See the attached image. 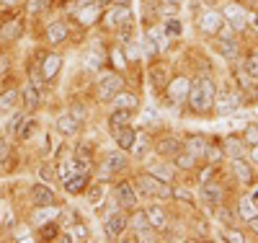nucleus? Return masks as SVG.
Segmentation results:
<instances>
[{"label":"nucleus","mask_w":258,"mask_h":243,"mask_svg":"<svg viewBox=\"0 0 258 243\" xmlns=\"http://www.w3.org/2000/svg\"><path fill=\"white\" fill-rule=\"evenodd\" d=\"M124 166H126V156H124V153H109L106 161H103L101 176H103V179H106V176H114V173L124 171Z\"/></svg>","instance_id":"0eeeda50"},{"label":"nucleus","mask_w":258,"mask_h":243,"mask_svg":"<svg viewBox=\"0 0 258 243\" xmlns=\"http://www.w3.org/2000/svg\"><path fill=\"white\" fill-rule=\"evenodd\" d=\"M153 176H158V179H163V181H170V179H173L170 168H160V166H155V168H153Z\"/></svg>","instance_id":"4c0bfd02"},{"label":"nucleus","mask_w":258,"mask_h":243,"mask_svg":"<svg viewBox=\"0 0 258 243\" xmlns=\"http://www.w3.org/2000/svg\"><path fill=\"white\" fill-rule=\"evenodd\" d=\"M227 240H232V243H245V235L240 233V230H227V235H225Z\"/></svg>","instance_id":"ea45409f"},{"label":"nucleus","mask_w":258,"mask_h":243,"mask_svg":"<svg viewBox=\"0 0 258 243\" xmlns=\"http://www.w3.org/2000/svg\"><path fill=\"white\" fill-rule=\"evenodd\" d=\"M6 158H8V145H6V142H0V163H3Z\"/></svg>","instance_id":"49530a36"},{"label":"nucleus","mask_w":258,"mask_h":243,"mask_svg":"<svg viewBox=\"0 0 258 243\" xmlns=\"http://www.w3.org/2000/svg\"><path fill=\"white\" fill-rule=\"evenodd\" d=\"M21 34H24V21H21V18L8 21V24L0 29V36H3L6 41H13V39H18Z\"/></svg>","instance_id":"4468645a"},{"label":"nucleus","mask_w":258,"mask_h":243,"mask_svg":"<svg viewBox=\"0 0 258 243\" xmlns=\"http://www.w3.org/2000/svg\"><path fill=\"white\" fill-rule=\"evenodd\" d=\"M214 96L217 93H214V83L209 78H197L188 88V104L197 114L209 112V109L214 106Z\"/></svg>","instance_id":"f257e3e1"},{"label":"nucleus","mask_w":258,"mask_h":243,"mask_svg":"<svg viewBox=\"0 0 258 243\" xmlns=\"http://www.w3.org/2000/svg\"><path fill=\"white\" fill-rule=\"evenodd\" d=\"M116 202L124 207V210H132L135 205H137V194H135V189H132V184H126V181H121V184H116Z\"/></svg>","instance_id":"6e6552de"},{"label":"nucleus","mask_w":258,"mask_h":243,"mask_svg":"<svg viewBox=\"0 0 258 243\" xmlns=\"http://www.w3.org/2000/svg\"><path fill=\"white\" fill-rule=\"evenodd\" d=\"M168 3H173V6H178V3H181V0H168Z\"/></svg>","instance_id":"6e6d98bb"},{"label":"nucleus","mask_w":258,"mask_h":243,"mask_svg":"<svg viewBox=\"0 0 258 243\" xmlns=\"http://www.w3.org/2000/svg\"><path fill=\"white\" fill-rule=\"evenodd\" d=\"M111 3H116V6H129V0H111Z\"/></svg>","instance_id":"5fc2aeb1"},{"label":"nucleus","mask_w":258,"mask_h":243,"mask_svg":"<svg viewBox=\"0 0 258 243\" xmlns=\"http://www.w3.org/2000/svg\"><path fill=\"white\" fill-rule=\"evenodd\" d=\"M31 202H34L36 207H52V205H54V191H52L49 186L36 184V186L31 189Z\"/></svg>","instance_id":"1a4fd4ad"},{"label":"nucleus","mask_w":258,"mask_h":243,"mask_svg":"<svg viewBox=\"0 0 258 243\" xmlns=\"http://www.w3.org/2000/svg\"><path fill=\"white\" fill-rule=\"evenodd\" d=\"M220 220H222V223H232V212H230V207H227V210H220Z\"/></svg>","instance_id":"c03bdc74"},{"label":"nucleus","mask_w":258,"mask_h":243,"mask_svg":"<svg viewBox=\"0 0 258 243\" xmlns=\"http://www.w3.org/2000/svg\"><path fill=\"white\" fill-rule=\"evenodd\" d=\"M204 202L212 205V207H217V205L222 202V189L207 181V184H204Z\"/></svg>","instance_id":"412c9836"},{"label":"nucleus","mask_w":258,"mask_h":243,"mask_svg":"<svg viewBox=\"0 0 258 243\" xmlns=\"http://www.w3.org/2000/svg\"><path fill=\"white\" fill-rule=\"evenodd\" d=\"M121 88H124V83H121L119 75H114V73L103 75L101 83H98V99H101V101H111V99L121 91Z\"/></svg>","instance_id":"7ed1b4c3"},{"label":"nucleus","mask_w":258,"mask_h":243,"mask_svg":"<svg viewBox=\"0 0 258 243\" xmlns=\"http://www.w3.org/2000/svg\"><path fill=\"white\" fill-rule=\"evenodd\" d=\"M145 148H147V145H145V142H140V145H137V148H135V150H137V156H145Z\"/></svg>","instance_id":"8fccbe9b"},{"label":"nucleus","mask_w":258,"mask_h":243,"mask_svg":"<svg viewBox=\"0 0 258 243\" xmlns=\"http://www.w3.org/2000/svg\"><path fill=\"white\" fill-rule=\"evenodd\" d=\"M16 101H18V91H16V88H8V91L0 93V114L8 112V109H13Z\"/></svg>","instance_id":"393cba45"},{"label":"nucleus","mask_w":258,"mask_h":243,"mask_svg":"<svg viewBox=\"0 0 258 243\" xmlns=\"http://www.w3.org/2000/svg\"><path fill=\"white\" fill-rule=\"evenodd\" d=\"M225 150L230 153L232 158H243V156H245V148H243V142H240V140H235V137H227Z\"/></svg>","instance_id":"cd10ccee"},{"label":"nucleus","mask_w":258,"mask_h":243,"mask_svg":"<svg viewBox=\"0 0 258 243\" xmlns=\"http://www.w3.org/2000/svg\"><path fill=\"white\" fill-rule=\"evenodd\" d=\"M248 225H250V228H253V230H255V233H258V215H255V217H253V220H250V223H248Z\"/></svg>","instance_id":"3c124183"},{"label":"nucleus","mask_w":258,"mask_h":243,"mask_svg":"<svg viewBox=\"0 0 258 243\" xmlns=\"http://www.w3.org/2000/svg\"><path fill=\"white\" fill-rule=\"evenodd\" d=\"M212 173H214V168H204V171H202V181H204V184L212 181Z\"/></svg>","instance_id":"a18cd8bd"},{"label":"nucleus","mask_w":258,"mask_h":243,"mask_svg":"<svg viewBox=\"0 0 258 243\" xmlns=\"http://www.w3.org/2000/svg\"><path fill=\"white\" fill-rule=\"evenodd\" d=\"M232 171H235V176H238L243 184H250L253 181V168L243 158H232Z\"/></svg>","instance_id":"dca6fc26"},{"label":"nucleus","mask_w":258,"mask_h":243,"mask_svg":"<svg viewBox=\"0 0 258 243\" xmlns=\"http://www.w3.org/2000/svg\"><path fill=\"white\" fill-rule=\"evenodd\" d=\"M129 114L132 112H124V109H116V112L111 114V119H109V129H111V135L116 129H121V127H126L129 124Z\"/></svg>","instance_id":"5701e85b"},{"label":"nucleus","mask_w":258,"mask_h":243,"mask_svg":"<svg viewBox=\"0 0 258 243\" xmlns=\"http://www.w3.org/2000/svg\"><path fill=\"white\" fill-rule=\"evenodd\" d=\"M103 24L109 29H124V24H129V8L126 6H116L103 16Z\"/></svg>","instance_id":"39448f33"},{"label":"nucleus","mask_w":258,"mask_h":243,"mask_svg":"<svg viewBox=\"0 0 258 243\" xmlns=\"http://www.w3.org/2000/svg\"><path fill=\"white\" fill-rule=\"evenodd\" d=\"M181 29H183V26H181V21H178V18H168L163 31H165V34H170V36H178V34H181Z\"/></svg>","instance_id":"473e14b6"},{"label":"nucleus","mask_w":258,"mask_h":243,"mask_svg":"<svg viewBox=\"0 0 258 243\" xmlns=\"http://www.w3.org/2000/svg\"><path fill=\"white\" fill-rule=\"evenodd\" d=\"M73 240H85L88 238V228H83V225H78L75 230H73V235H70Z\"/></svg>","instance_id":"a19ab883"},{"label":"nucleus","mask_w":258,"mask_h":243,"mask_svg":"<svg viewBox=\"0 0 258 243\" xmlns=\"http://www.w3.org/2000/svg\"><path fill=\"white\" fill-rule=\"evenodd\" d=\"M59 68H62V57H59V55H47L44 62H41V70H44L41 75H44V80H52Z\"/></svg>","instance_id":"ddd939ff"},{"label":"nucleus","mask_w":258,"mask_h":243,"mask_svg":"<svg viewBox=\"0 0 258 243\" xmlns=\"http://www.w3.org/2000/svg\"><path fill=\"white\" fill-rule=\"evenodd\" d=\"M114 137H116V142H119V148L121 150H129V148H132L135 145V140H137V135H135V129L132 127H121V129H116L114 132Z\"/></svg>","instance_id":"2eb2a0df"},{"label":"nucleus","mask_w":258,"mask_h":243,"mask_svg":"<svg viewBox=\"0 0 258 243\" xmlns=\"http://www.w3.org/2000/svg\"><path fill=\"white\" fill-rule=\"evenodd\" d=\"M194 161H197V158H194L188 150H186V153H178V156H176V166H178V168H194Z\"/></svg>","instance_id":"2f4dec72"},{"label":"nucleus","mask_w":258,"mask_h":243,"mask_svg":"<svg viewBox=\"0 0 258 243\" xmlns=\"http://www.w3.org/2000/svg\"><path fill=\"white\" fill-rule=\"evenodd\" d=\"M129 225V220H126V215L124 212H111L109 217H106V223H103V233H106V238H119L121 233H124V228Z\"/></svg>","instance_id":"20e7f679"},{"label":"nucleus","mask_w":258,"mask_h":243,"mask_svg":"<svg viewBox=\"0 0 258 243\" xmlns=\"http://www.w3.org/2000/svg\"><path fill=\"white\" fill-rule=\"evenodd\" d=\"M44 238H54V228H44Z\"/></svg>","instance_id":"603ef678"},{"label":"nucleus","mask_w":258,"mask_h":243,"mask_svg":"<svg viewBox=\"0 0 258 243\" xmlns=\"http://www.w3.org/2000/svg\"><path fill=\"white\" fill-rule=\"evenodd\" d=\"M34 132H36V122H34V119H26V124H24V129H21L18 137H21V140H29Z\"/></svg>","instance_id":"e433bc0d"},{"label":"nucleus","mask_w":258,"mask_h":243,"mask_svg":"<svg viewBox=\"0 0 258 243\" xmlns=\"http://www.w3.org/2000/svg\"><path fill=\"white\" fill-rule=\"evenodd\" d=\"M85 181H88V173H75L70 181H64V189H68L70 194H75V191H80L85 186Z\"/></svg>","instance_id":"bb28decb"},{"label":"nucleus","mask_w":258,"mask_h":243,"mask_svg":"<svg viewBox=\"0 0 258 243\" xmlns=\"http://www.w3.org/2000/svg\"><path fill=\"white\" fill-rule=\"evenodd\" d=\"M80 129V119H75L73 114H59L57 117V132L59 135H78Z\"/></svg>","instance_id":"9b49d317"},{"label":"nucleus","mask_w":258,"mask_h":243,"mask_svg":"<svg viewBox=\"0 0 258 243\" xmlns=\"http://www.w3.org/2000/svg\"><path fill=\"white\" fill-rule=\"evenodd\" d=\"M49 8V0H29V13H41Z\"/></svg>","instance_id":"c9c22d12"},{"label":"nucleus","mask_w":258,"mask_h":243,"mask_svg":"<svg viewBox=\"0 0 258 243\" xmlns=\"http://www.w3.org/2000/svg\"><path fill=\"white\" fill-rule=\"evenodd\" d=\"M26 119H29V117H26L24 112H18V114H16V117L11 119V124H8V132H11L13 137H18V135H21V129H24Z\"/></svg>","instance_id":"c85d7f7f"},{"label":"nucleus","mask_w":258,"mask_h":243,"mask_svg":"<svg viewBox=\"0 0 258 243\" xmlns=\"http://www.w3.org/2000/svg\"><path fill=\"white\" fill-rule=\"evenodd\" d=\"M207 148H209V145H207V140H204V137H197V135H194V137H188V140H186V150L191 153L194 158L207 156Z\"/></svg>","instance_id":"6ab92c4d"},{"label":"nucleus","mask_w":258,"mask_h":243,"mask_svg":"<svg viewBox=\"0 0 258 243\" xmlns=\"http://www.w3.org/2000/svg\"><path fill=\"white\" fill-rule=\"evenodd\" d=\"M21 93H24V101H26V109H29V112H36V106H39V93H41L39 88L31 83V85H26Z\"/></svg>","instance_id":"4be33fe9"},{"label":"nucleus","mask_w":258,"mask_h":243,"mask_svg":"<svg viewBox=\"0 0 258 243\" xmlns=\"http://www.w3.org/2000/svg\"><path fill=\"white\" fill-rule=\"evenodd\" d=\"M137 189H140V194L158 197V200H170V197H173V189H170L168 181L158 179V176H150V173H145V176L137 179Z\"/></svg>","instance_id":"f03ea898"},{"label":"nucleus","mask_w":258,"mask_h":243,"mask_svg":"<svg viewBox=\"0 0 258 243\" xmlns=\"http://www.w3.org/2000/svg\"><path fill=\"white\" fill-rule=\"evenodd\" d=\"M47 36H49L52 44H57V41H62L64 36H68V26H64V24H52L49 31H47Z\"/></svg>","instance_id":"c756f323"},{"label":"nucleus","mask_w":258,"mask_h":243,"mask_svg":"<svg viewBox=\"0 0 258 243\" xmlns=\"http://www.w3.org/2000/svg\"><path fill=\"white\" fill-rule=\"evenodd\" d=\"M220 52L232 60L235 55H238V41H235V39H222V41H220Z\"/></svg>","instance_id":"7c9ffc66"},{"label":"nucleus","mask_w":258,"mask_h":243,"mask_svg":"<svg viewBox=\"0 0 258 243\" xmlns=\"http://www.w3.org/2000/svg\"><path fill=\"white\" fill-rule=\"evenodd\" d=\"M188 88H191V83L186 78H176L168 85V96L173 101H183V99H188Z\"/></svg>","instance_id":"f8f14e48"},{"label":"nucleus","mask_w":258,"mask_h":243,"mask_svg":"<svg viewBox=\"0 0 258 243\" xmlns=\"http://www.w3.org/2000/svg\"><path fill=\"white\" fill-rule=\"evenodd\" d=\"M88 202H91V205H98V202H101V184L91 186V191H88Z\"/></svg>","instance_id":"58836bf2"},{"label":"nucleus","mask_w":258,"mask_h":243,"mask_svg":"<svg viewBox=\"0 0 258 243\" xmlns=\"http://www.w3.org/2000/svg\"><path fill=\"white\" fill-rule=\"evenodd\" d=\"M52 217H54V212H41V210H39V212H36V217H34V223H36V225H41V223H47V220H52Z\"/></svg>","instance_id":"79ce46f5"},{"label":"nucleus","mask_w":258,"mask_h":243,"mask_svg":"<svg viewBox=\"0 0 258 243\" xmlns=\"http://www.w3.org/2000/svg\"><path fill=\"white\" fill-rule=\"evenodd\" d=\"M0 3H3V6H11V8H13V6H18V3H21V0H0Z\"/></svg>","instance_id":"09e8293b"},{"label":"nucleus","mask_w":258,"mask_h":243,"mask_svg":"<svg viewBox=\"0 0 258 243\" xmlns=\"http://www.w3.org/2000/svg\"><path fill=\"white\" fill-rule=\"evenodd\" d=\"M245 73H248L250 78H258V55H250V57L245 60Z\"/></svg>","instance_id":"f704fd0d"},{"label":"nucleus","mask_w":258,"mask_h":243,"mask_svg":"<svg viewBox=\"0 0 258 243\" xmlns=\"http://www.w3.org/2000/svg\"><path fill=\"white\" fill-rule=\"evenodd\" d=\"M181 140H176V137H163L160 142H158V156L160 158H173V156H178V153H181Z\"/></svg>","instance_id":"9d476101"},{"label":"nucleus","mask_w":258,"mask_h":243,"mask_svg":"<svg viewBox=\"0 0 258 243\" xmlns=\"http://www.w3.org/2000/svg\"><path fill=\"white\" fill-rule=\"evenodd\" d=\"M114 104H116V109H124V112H135V109H137V96H132V93H126L124 91V88H121V91L114 96Z\"/></svg>","instance_id":"f3484780"},{"label":"nucleus","mask_w":258,"mask_h":243,"mask_svg":"<svg viewBox=\"0 0 258 243\" xmlns=\"http://www.w3.org/2000/svg\"><path fill=\"white\" fill-rule=\"evenodd\" d=\"M250 156H253V161L258 163V145H253V153H250Z\"/></svg>","instance_id":"864d4df0"},{"label":"nucleus","mask_w":258,"mask_h":243,"mask_svg":"<svg viewBox=\"0 0 258 243\" xmlns=\"http://www.w3.org/2000/svg\"><path fill=\"white\" fill-rule=\"evenodd\" d=\"M39 176H41V179H52V171H49L47 166H41V171H39Z\"/></svg>","instance_id":"de8ad7c7"},{"label":"nucleus","mask_w":258,"mask_h":243,"mask_svg":"<svg viewBox=\"0 0 258 243\" xmlns=\"http://www.w3.org/2000/svg\"><path fill=\"white\" fill-rule=\"evenodd\" d=\"M202 29L207 31V34H217L220 29H222V16L220 13H204L202 16Z\"/></svg>","instance_id":"a211bd4d"},{"label":"nucleus","mask_w":258,"mask_h":243,"mask_svg":"<svg viewBox=\"0 0 258 243\" xmlns=\"http://www.w3.org/2000/svg\"><path fill=\"white\" fill-rule=\"evenodd\" d=\"M214 101H217V112L220 114H230V112H235V109L240 106V96L235 91H227V88L220 96H214Z\"/></svg>","instance_id":"423d86ee"},{"label":"nucleus","mask_w":258,"mask_h":243,"mask_svg":"<svg viewBox=\"0 0 258 243\" xmlns=\"http://www.w3.org/2000/svg\"><path fill=\"white\" fill-rule=\"evenodd\" d=\"M245 142L253 148V145H258V124H248L245 127Z\"/></svg>","instance_id":"72a5a7b5"},{"label":"nucleus","mask_w":258,"mask_h":243,"mask_svg":"<svg viewBox=\"0 0 258 243\" xmlns=\"http://www.w3.org/2000/svg\"><path fill=\"white\" fill-rule=\"evenodd\" d=\"M207 156H209V161H212V163H217V161H220V156H222V153H220L217 148H207Z\"/></svg>","instance_id":"37998d69"},{"label":"nucleus","mask_w":258,"mask_h":243,"mask_svg":"<svg viewBox=\"0 0 258 243\" xmlns=\"http://www.w3.org/2000/svg\"><path fill=\"white\" fill-rule=\"evenodd\" d=\"M258 215V210H255V202L253 200H248V197H245V200H240V217L245 220V223H250V220Z\"/></svg>","instance_id":"a878e982"},{"label":"nucleus","mask_w":258,"mask_h":243,"mask_svg":"<svg viewBox=\"0 0 258 243\" xmlns=\"http://www.w3.org/2000/svg\"><path fill=\"white\" fill-rule=\"evenodd\" d=\"M147 223L153 225V228H165V223H168L165 210L163 207H150L147 210Z\"/></svg>","instance_id":"aec40b11"},{"label":"nucleus","mask_w":258,"mask_h":243,"mask_svg":"<svg viewBox=\"0 0 258 243\" xmlns=\"http://www.w3.org/2000/svg\"><path fill=\"white\" fill-rule=\"evenodd\" d=\"M150 80H153V85L158 88H165V83H168V70L163 68V65H153V70H150Z\"/></svg>","instance_id":"b1692460"}]
</instances>
